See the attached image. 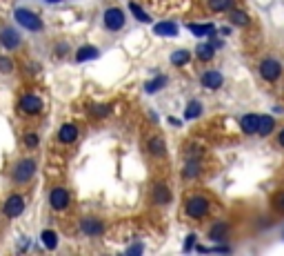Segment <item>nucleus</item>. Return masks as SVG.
<instances>
[{
    "instance_id": "2eb2a0df",
    "label": "nucleus",
    "mask_w": 284,
    "mask_h": 256,
    "mask_svg": "<svg viewBox=\"0 0 284 256\" xmlns=\"http://www.w3.org/2000/svg\"><path fill=\"white\" fill-rule=\"evenodd\" d=\"M0 43H3L7 49H16L20 45V36L14 32V29H5V32L0 34Z\"/></svg>"
},
{
    "instance_id": "f03ea898",
    "label": "nucleus",
    "mask_w": 284,
    "mask_h": 256,
    "mask_svg": "<svg viewBox=\"0 0 284 256\" xmlns=\"http://www.w3.org/2000/svg\"><path fill=\"white\" fill-rule=\"evenodd\" d=\"M260 74H262V78H264V80L273 83V80L280 78V74H282V65L277 63L275 58H264V60L260 63Z\"/></svg>"
},
{
    "instance_id": "5701e85b",
    "label": "nucleus",
    "mask_w": 284,
    "mask_h": 256,
    "mask_svg": "<svg viewBox=\"0 0 284 256\" xmlns=\"http://www.w3.org/2000/svg\"><path fill=\"white\" fill-rule=\"evenodd\" d=\"M40 240H43V245L47 249H56V245H58V236H56V232H51V229H45V232L40 234Z\"/></svg>"
},
{
    "instance_id": "f257e3e1",
    "label": "nucleus",
    "mask_w": 284,
    "mask_h": 256,
    "mask_svg": "<svg viewBox=\"0 0 284 256\" xmlns=\"http://www.w3.org/2000/svg\"><path fill=\"white\" fill-rule=\"evenodd\" d=\"M14 16H16V23L23 25L29 32H40V29H43V20L36 16L34 12H29V9H16Z\"/></svg>"
},
{
    "instance_id": "6e6552de",
    "label": "nucleus",
    "mask_w": 284,
    "mask_h": 256,
    "mask_svg": "<svg viewBox=\"0 0 284 256\" xmlns=\"http://www.w3.org/2000/svg\"><path fill=\"white\" fill-rule=\"evenodd\" d=\"M49 203L54 209H65L67 205H69V194H67V189L56 187L54 192L49 194Z\"/></svg>"
},
{
    "instance_id": "c756f323",
    "label": "nucleus",
    "mask_w": 284,
    "mask_h": 256,
    "mask_svg": "<svg viewBox=\"0 0 284 256\" xmlns=\"http://www.w3.org/2000/svg\"><path fill=\"white\" fill-rule=\"evenodd\" d=\"M111 111V107L109 105H100V107H91V114L96 116V118H105L107 114Z\"/></svg>"
},
{
    "instance_id": "7c9ffc66",
    "label": "nucleus",
    "mask_w": 284,
    "mask_h": 256,
    "mask_svg": "<svg viewBox=\"0 0 284 256\" xmlns=\"http://www.w3.org/2000/svg\"><path fill=\"white\" fill-rule=\"evenodd\" d=\"M273 207L280 214H284V192H277L275 196H273Z\"/></svg>"
},
{
    "instance_id": "4468645a",
    "label": "nucleus",
    "mask_w": 284,
    "mask_h": 256,
    "mask_svg": "<svg viewBox=\"0 0 284 256\" xmlns=\"http://www.w3.org/2000/svg\"><path fill=\"white\" fill-rule=\"evenodd\" d=\"M98 56H100V51L96 47H91V45H85V47H80L76 51V60L78 63H87V60H96Z\"/></svg>"
},
{
    "instance_id": "39448f33",
    "label": "nucleus",
    "mask_w": 284,
    "mask_h": 256,
    "mask_svg": "<svg viewBox=\"0 0 284 256\" xmlns=\"http://www.w3.org/2000/svg\"><path fill=\"white\" fill-rule=\"evenodd\" d=\"M105 27L109 29V32H120V29L125 27V14L116 7L107 9L105 12Z\"/></svg>"
},
{
    "instance_id": "9b49d317",
    "label": "nucleus",
    "mask_w": 284,
    "mask_h": 256,
    "mask_svg": "<svg viewBox=\"0 0 284 256\" xmlns=\"http://www.w3.org/2000/svg\"><path fill=\"white\" fill-rule=\"evenodd\" d=\"M257 120H260V116L257 114H246L240 118V127L244 134H257Z\"/></svg>"
},
{
    "instance_id": "b1692460",
    "label": "nucleus",
    "mask_w": 284,
    "mask_h": 256,
    "mask_svg": "<svg viewBox=\"0 0 284 256\" xmlns=\"http://www.w3.org/2000/svg\"><path fill=\"white\" fill-rule=\"evenodd\" d=\"M226 232H229V227H226L224 223H218V225H213V227H211L209 238H213V240H222V238L226 236Z\"/></svg>"
},
{
    "instance_id": "7ed1b4c3",
    "label": "nucleus",
    "mask_w": 284,
    "mask_h": 256,
    "mask_svg": "<svg viewBox=\"0 0 284 256\" xmlns=\"http://www.w3.org/2000/svg\"><path fill=\"white\" fill-rule=\"evenodd\" d=\"M209 212V201L202 196H193L187 201V214L191 218H204Z\"/></svg>"
},
{
    "instance_id": "9d476101",
    "label": "nucleus",
    "mask_w": 284,
    "mask_h": 256,
    "mask_svg": "<svg viewBox=\"0 0 284 256\" xmlns=\"http://www.w3.org/2000/svg\"><path fill=\"white\" fill-rule=\"evenodd\" d=\"M222 83H224V78H222L220 71H204L202 74V85L206 87V89H218V87H222Z\"/></svg>"
},
{
    "instance_id": "bb28decb",
    "label": "nucleus",
    "mask_w": 284,
    "mask_h": 256,
    "mask_svg": "<svg viewBox=\"0 0 284 256\" xmlns=\"http://www.w3.org/2000/svg\"><path fill=\"white\" fill-rule=\"evenodd\" d=\"M129 9H131V14H133V16H136L138 20H140V23H151V16H149L147 12H142L140 5L131 3V5H129Z\"/></svg>"
},
{
    "instance_id": "4be33fe9",
    "label": "nucleus",
    "mask_w": 284,
    "mask_h": 256,
    "mask_svg": "<svg viewBox=\"0 0 284 256\" xmlns=\"http://www.w3.org/2000/svg\"><path fill=\"white\" fill-rule=\"evenodd\" d=\"M189 58H191V54H189L187 49H178V51H173V54H171V63L175 65V67H182V65H187Z\"/></svg>"
},
{
    "instance_id": "0eeeda50",
    "label": "nucleus",
    "mask_w": 284,
    "mask_h": 256,
    "mask_svg": "<svg viewBox=\"0 0 284 256\" xmlns=\"http://www.w3.org/2000/svg\"><path fill=\"white\" fill-rule=\"evenodd\" d=\"M23 209H25V198L18 196V194H14V196H9L7 201H5V214H7L9 218L20 216Z\"/></svg>"
},
{
    "instance_id": "a211bd4d",
    "label": "nucleus",
    "mask_w": 284,
    "mask_h": 256,
    "mask_svg": "<svg viewBox=\"0 0 284 256\" xmlns=\"http://www.w3.org/2000/svg\"><path fill=\"white\" fill-rule=\"evenodd\" d=\"M189 29H191V32H193L195 36H200V38H202V36H213V34H215V27H213L211 23H206V25H202V23H191Z\"/></svg>"
},
{
    "instance_id": "e433bc0d",
    "label": "nucleus",
    "mask_w": 284,
    "mask_h": 256,
    "mask_svg": "<svg viewBox=\"0 0 284 256\" xmlns=\"http://www.w3.org/2000/svg\"><path fill=\"white\" fill-rule=\"evenodd\" d=\"M280 145H282V147H284V130H282V132H280Z\"/></svg>"
},
{
    "instance_id": "20e7f679",
    "label": "nucleus",
    "mask_w": 284,
    "mask_h": 256,
    "mask_svg": "<svg viewBox=\"0 0 284 256\" xmlns=\"http://www.w3.org/2000/svg\"><path fill=\"white\" fill-rule=\"evenodd\" d=\"M34 172H36V163L32 158H23V161L14 167V178H16L18 183H27L29 178L34 176Z\"/></svg>"
},
{
    "instance_id": "f8f14e48",
    "label": "nucleus",
    "mask_w": 284,
    "mask_h": 256,
    "mask_svg": "<svg viewBox=\"0 0 284 256\" xmlns=\"http://www.w3.org/2000/svg\"><path fill=\"white\" fill-rule=\"evenodd\" d=\"M151 196H153V201H156L158 205H167L169 201H171V192H169V187H164L162 183H158V185H153Z\"/></svg>"
},
{
    "instance_id": "473e14b6",
    "label": "nucleus",
    "mask_w": 284,
    "mask_h": 256,
    "mask_svg": "<svg viewBox=\"0 0 284 256\" xmlns=\"http://www.w3.org/2000/svg\"><path fill=\"white\" fill-rule=\"evenodd\" d=\"M0 71H12V63L7 58H3V56H0Z\"/></svg>"
},
{
    "instance_id": "2f4dec72",
    "label": "nucleus",
    "mask_w": 284,
    "mask_h": 256,
    "mask_svg": "<svg viewBox=\"0 0 284 256\" xmlns=\"http://www.w3.org/2000/svg\"><path fill=\"white\" fill-rule=\"evenodd\" d=\"M25 143H27L29 147H36V145H38V136H36V134H27V136H25Z\"/></svg>"
},
{
    "instance_id": "f3484780",
    "label": "nucleus",
    "mask_w": 284,
    "mask_h": 256,
    "mask_svg": "<svg viewBox=\"0 0 284 256\" xmlns=\"http://www.w3.org/2000/svg\"><path fill=\"white\" fill-rule=\"evenodd\" d=\"M147 147H149V152L153 154V156H164L167 154V145H164V138H160V136H153L151 141L147 143Z\"/></svg>"
},
{
    "instance_id": "4c0bfd02",
    "label": "nucleus",
    "mask_w": 284,
    "mask_h": 256,
    "mask_svg": "<svg viewBox=\"0 0 284 256\" xmlns=\"http://www.w3.org/2000/svg\"><path fill=\"white\" fill-rule=\"evenodd\" d=\"M45 3H63V0H45Z\"/></svg>"
},
{
    "instance_id": "ddd939ff",
    "label": "nucleus",
    "mask_w": 284,
    "mask_h": 256,
    "mask_svg": "<svg viewBox=\"0 0 284 256\" xmlns=\"http://www.w3.org/2000/svg\"><path fill=\"white\" fill-rule=\"evenodd\" d=\"M58 138H60V143H74L76 138H78V127L71 125V122H67V125L60 127Z\"/></svg>"
},
{
    "instance_id": "72a5a7b5",
    "label": "nucleus",
    "mask_w": 284,
    "mask_h": 256,
    "mask_svg": "<svg viewBox=\"0 0 284 256\" xmlns=\"http://www.w3.org/2000/svg\"><path fill=\"white\" fill-rule=\"evenodd\" d=\"M193 240H195V236H193V234H191V236L187 238V243H184V249H187V252H189L191 247H193Z\"/></svg>"
},
{
    "instance_id": "dca6fc26",
    "label": "nucleus",
    "mask_w": 284,
    "mask_h": 256,
    "mask_svg": "<svg viewBox=\"0 0 284 256\" xmlns=\"http://www.w3.org/2000/svg\"><path fill=\"white\" fill-rule=\"evenodd\" d=\"M153 34L156 36H175L178 34V25L171 23V20H162V23H158L156 27H153Z\"/></svg>"
},
{
    "instance_id": "412c9836",
    "label": "nucleus",
    "mask_w": 284,
    "mask_h": 256,
    "mask_svg": "<svg viewBox=\"0 0 284 256\" xmlns=\"http://www.w3.org/2000/svg\"><path fill=\"white\" fill-rule=\"evenodd\" d=\"M200 114H202V105H200L198 100H191L189 105H187V109H184V118L193 120V118H198Z\"/></svg>"
},
{
    "instance_id": "1a4fd4ad",
    "label": "nucleus",
    "mask_w": 284,
    "mask_h": 256,
    "mask_svg": "<svg viewBox=\"0 0 284 256\" xmlns=\"http://www.w3.org/2000/svg\"><path fill=\"white\" fill-rule=\"evenodd\" d=\"M80 229L87 234V236H98V234H102L105 225H102V221H98V218H85L80 225Z\"/></svg>"
},
{
    "instance_id": "cd10ccee",
    "label": "nucleus",
    "mask_w": 284,
    "mask_h": 256,
    "mask_svg": "<svg viewBox=\"0 0 284 256\" xmlns=\"http://www.w3.org/2000/svg\"><path fill=\"white\" fill-rule=\"evenodd\" d=\"M213 45L211 43H202V45H198V58H202V60H211L213 58Z\"/></svg>"
},
{
    "instance_id": "423d86ee",
    "label": "nucleus",
    "mask_w": 284,
    "mask_h": 256,
    "mask_svg": "<svg viewBox=\"0 0 284 256\" xmlns=\"http://www.w3.org/2000/svg\"><path fill=\"white\" fill-rule=\"evenodd\" d=\"M40 109H43V102H40L38 96H34V94H25L23 98H20V111H23V114L34 116V114H38Z\"/></svg>"
},
{
    "instance_id": "c9c22d12",
    "label": "nucleus",
    "mask_w": 284,
    "mask_h": 256,
    "mask_svg": "<svg viewBox=\"0 0 284 256\" xmlns=\"http://www.w3.org/2000/svg\"><path fill=\"white\" fill-rule=\"evenodd\" d=\"M211 45H213V47L218 49V47H222V45H224V43H222V40H211Z\"/></svg>"
},
{
    "instance_id": "f704fd0d",
    "label": "nucleus",
    "mask_w": 284,
    "mask_h": 256,
    "mask_svg": "<svg viewBox=\"0 0 284 256\" xmlns=\"http://www.w3.org/2000/svg\"><path fill=\"white\" fill-rule=\"evenodd\" d=\"M140 252H142L140 245H136V247H129V254H140Z\"/></svg>"
},
{
    "instance_id": "6ab92c4d",
    "label": "nucleus",
    "mask_w": 284,
    "mask_h": 256,
    "mask_svg": "<svg viewBox=\"0 0 284 256\" xmlns=\"http://www.w3.org/2000/svg\"><path fill=\"white\" fill-rule=\"evenodd\" d=\"M273 127H275V120H273L271 116H260V120H257V134L268 136L273 132Z\"/></svg>"
},
{
    "instance_id": "a878e982",
    "label": "nucleus",
    "mask_w": 284,
    "mask_h": 256,
    "mask_svg": "<svg viewBox=\"0 0 284 256\" xmlns=\"http://www.w3.org/2000/svg\"><path fill=\"white\" fill-rule=\"evenodd\" d=\"M231 23H233V25H240V27H246V25L251 23V18L246 16L244 12H240V9H235V12H231Z\"/></svg>"
},
{
    "instance_id": "393cba45",
    "label": "nucleus",
    "mask_w": 284,
    "mask_h": 256,
    "mask_svg": "<svg viewBox=\"0 0 284 256\" xmlns=\"http://www.w3.org/2000/svg\"><path fill=\"white\" fill-rule=\"evenodd\" d=\"M198 174H200V163L198 161H189L187 165H184V170H182L184 178H195Z\"/></svg>"
},
{
    "instance_id": "c85d7f7f",
    "label": "nucleus",
    "mask_w": 284,
    "mask_h": 256,
    "mask_svg": "<svg viewBox=\"0 0 284 256\" xmlns=\"http://www.w3.org/2000/svg\"><path fill=\"white\" fill-rule=\"evenodd\" d=\"M167 85V78L164 76H158L156 80H149L147 85H144V89L149 91V94H153V91H158V89H162V87Z\"/></svg>"
},
{
    "instance_id": "aec40b11",
    "label": "nucleus",
    "mask_w": 284,
    "mask_h": 256,
    "mask_svg": "<svg viewBox=\"0 0 284 256\" xmlns=\"http://www.w3.org/2000/svg\"><path fill=\"white\" fill-rule=\"evenodd\" d=\"M206 5H209L211 12H218L220 14V12H229V9L235 5V0H209Z\"/></svg>"
}]
</instances>
